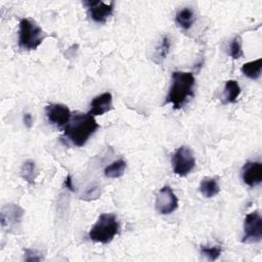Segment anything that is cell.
Masks as SVG:
<instances>
[{"label": "cell", "instance_id": "1", "mask_svg": "<svg viewBox=\"0 0 262 262\" xmlns=\"http://www.w3.org/2000/svg\"><path fill=\"white\" fill-rule=\"evenodd\" d=\"M99 128L100 125L92 115L75 112L64 127V136L73 146L81 148Z\"/></svg>", "mask_w": 262, "mask_h": 262}, {"label": "cell", "instance_id": "2", "mask_svg": "<svg viewBox=\"0 0 262 262\" xmlns=\"http://www.w3.org/2000/svg\"><path fill=\"white\" fill-rule=\"evenodd\" d=\"M171 82L165 104H171L175 110H179L194 97L195 77L193 73L177 71L172 74Z\"/></svg>", "mask_w": 262, "mask_h": 262}, {"label": "cell", "instance_id": "3", "mask_svg": "<svg viewBox=\"0 0 262 262\" xmlns=\"http://www.w3.org/2000/svg\"><path fill=\"white\" fill-rule=\"evenodd\" d=\"M119 231V222L115 214H102L91 227L88 236L91 241L101 244H109Z\"/></svg>", "mask_w": 262, "mask_h": 262}, {"label": "cell", "instance_id": "4", "mask_svg": "<svg viewBox=\"0 0 262 262\" xmlns=\"http://www.w3.org/2000/svg\"><path fill=\"white\" fill-rule=\"evenodd\" d=\"M45 38L41 27L31 19H22L19 30V47L23 51L37 50Z\"/></svg>", "mask_w": 262, "mask_h": 262}, {"label": "cell", "instance_id": "5", "mask_svg": "<svg viewBox=\"0 0 262 262\" xmlns=\"http://www.w3.org/2000/svg\"><path fill=\"white\" fill-rule=\"evenodd\" d=\"M172 165L175 174L181 177L189 174L196 166V159L192 150L187 147L178 148L173 154Z\"/></svg>", "mask_w": 262, "mask_h": 262}, {"label": "cell", "instance_id": "6", "mask_svg": "<svg viewBox=\"0 0 262 262\" xmlns=\"http://www.w3.org/2000/svg\"><path fill=\"white\" fill-rule=\"evenodd\" d=\"M262 239V218L256 211L249 213L244 221L243 243H258Z\"/></svg>", "mask_w": 262, "mask_h": 262}, {"label": "cell", "instance_id": "7", "mask_svg": "<svg viewBox=\"0 0 262 262\" xmlns=\"http://www.w3.org/2000/svg\"><path fill=\"white\" fill-rule=\"evenodd\" d=\"M155 206L156 210L162 215H169L177 209L178 199L170 186L166 185L160 189Z\"/></svg>", "mask_w": 262, "mask_h": 262}, {"label": "cell", "instance_id": "8", "mask_svg": "<svg viewBox=\"0 0 262 262\" xmlns=\"http://www.w3.org/2000/svg\"><path fill=\"white\" fill-rule=\"evenodd\" d=\"M83 5L88 10V15L98 24H105L114 12L115 4H105L103 2H84Z\"/></svg>", "mask_w": 262, "mask_h": 262}, {"label": "cell", "instance_id": "9", "mask_svg": "<svg viewBox=\"0 0 262 262\" xmlns=\"http://www.w3.org/2000/svg\"><path fill=\"white\" fill-rule=\"evenodd\" d=\"M24 209L17 204H9L2 211V225L12 231L17 229L24 216Z\"/></svg>", "mask_w": 262, "mask_h": 262}, {"label": "cell", "instance_id": "10", "mask_svg": "<svg viewBox=\"0 0 262 262\" xmlns=\"http://www.w3.org/2000/svg\"><path fill=\"white\" fill-rule=\"evenodd\" d=\"M45 114L47 120L59 127H65L72 117L70 109L62 104H51L46 106Z\"/></svg>", "mask_w": 262, "mask_h": 262}, {"label": "cell", "instance_id": "11", "mask_svg": "<svg viewBox=\"0 0 262 262\" xmlns=\"http://www.w3.org/2000/svg\"><path fill=\"white\" fill-rule=\"evenodd\" d=\"M243 181L250 187H254L262 181V164L260 162H247L242 169Z\"/></svg>", "mask_w": 262, "mask_h": 262}, {"label": "cell", "instance_id": "12", "mask_svg": "<svg viewBox=\"0 0 262 262\" xmlns=\"http://www.w3.org/2000/svg\"><path fill=\"white\" fill-rule=\"evenodd\" d=\"M112 102L113 97L110 92H105L99 97H96L90 104V110L88 113L93 117L102 116L112 109Z\"/></svg>", "mask_w": 262, "mask_h": 262}, {"label": "cell", "instance_id": "13", "mask_svg": "<svg viewBox=\"0 0 262 262\" xmlns=\"http://www.w3.org/2000/svg\"><path fill=\"white\" fill-rule=\"evenodd\" d=\"M261 69H262V59H258V60L244 64L241 71L246 77L252 80H257L261 76Z\"/></svg>", "mask_w": 262, "mask_h": 262}, {"label": "cell", "instance_id": "14", "mask_svg": "<svg viewBox=\"0 0 262 262\" xmlns=\"http://www.w3.org/2000/svg\"><path fill=\"white\" fill-rule=\"evenodd\" d=\"M200 190H201V194L205 198L210 199V198H213V197L217 196L220 188H219V185H218L217 180L215 178L206 177L201 182Z\"/></svg>", "mask_w": 262, "mask_h": 262}, {"label": "cell", "instance_id": "15", "mask_svg": "<svg viewBox=\"0 0 262 262\" xmlns=\"http://www.w3.org/2000/svg\"><path fill=\"white\" fill-rule=\"evenodd\" d=\"M175 21H176L177 25L180 28H182L183 30H185V31L189 30L192 28L193 24H194V21H195V16H194L193 11L188 8H185L183 10L179 11L176 14Z\"/></svg>", "mask_w": 262, "mask_h": 262}, {"label": "cell", "instance_id": "16", "mask_svg": "<svg viewBox=\"0 0 262 262\" xmlns=\"http://www.w3.org/2000/svg\"><path fill=\"white\" fill-rule=\"evenodd\" d=\"M241 94L240 84L235 80H228L224 86V100L225 103H235Z\"/></svg>", "mask_w": 262, "mask_h": 262}, {"label": "cell", "instance_id": "17", "mask_svg": "<svg viewBox=\"0 0 262 262\" xmlns=\"http://www.w3.org/2000/svg\"><path fill=\"white\" fill-rule=\"evenodd\" d=\"M126 169V162L123 159H120L111 165L107 166L104 170V173L109 178H119L124 174Z\"/></svg>", "mask_w": 262, "mask_h": 262}, {"label": "cell", "instance_id": "18", "mask_svg": "<svg viewBox=\"0 0 262 262\" xmlns=\"http://www.w3.org/2000/svg\"><path fill=\"white\" fill-rule=\"evenodd\" d=\"M21 175L24 180H26L29 183H33L36 178V165L34 161L28 160L26 161L21 170Z\"/></svg>", "mask_w": 262, "mask_h": 262}, {"label": "cell", "instance_id": "19", "mask_svg": "<svg viewBox=\"0 0 262 262\" xmlns=\"http://www.w3.org/2000/svg\"><path fill=\"white\" fill-rule=\"evenodd\" d=\"M170 46H171V42H170L169 37L164 36L157 49V54H156V56H157L156 62L157 63H160L166 59V57L170 51Z\"/></svg>", "mask_w": 262, "mask_h": 262}, {"label": "cell", "instance_id": "20", "mask_svg": "<svg viewBox=\"0 0 262 262\" xmlns=\"http://www.w3.org/2000/svg\"><path fill=\"white\" fill-rule=\"evenodd\" d=\"M229 56L234 59H241L243 57V49H242V38L241 36H235L231 42H230V46H229Z\"/></svg>", "mask_w": 262, "mask_h": 262}, {"label": "cell", "instance_id": "21", "mask_svg": "<svg viewBox=\"0 0 262 262\" xmlns=\"http://www.w3.org/2000/svg\"><path fill=\"white\" fill-rule=\"evenodd\" d=\"M221 252H222V249L219 246H213V247L202 246L201 247V253L211 261L216 260L220 256Z\"/></svg>", "mask_w": 262, "mask_h": 262}, {"label": "cell", "instance_id": "22", "mask_svg": "<svg viewBox=\"0 0 262 262\" xmlns=\"http://www.w3.org/2000/svg\"><path fill=\"white\" fill-rule=\"evenodd\" d=\"M100 197V192H99V187H92L89 190H87L83 196L82 199L86 200V201H90V200H94L98 199Z\"/></svg>", "mask_w": 262, "mask_h": 262}, {"label": "cell", "instance_id": "23", "mask_svg": "<svg viewBox=\"0 0 262 262\" xmlns=\"http://www.w3.org/2000/svg\"><path fill=\"white\" fill-rule=\"evenodd\" d=\"M25 253H26V257H25L26 261H40L41 260V256L35 251L26 250Z\"/></svg>", "mask_w": 262, "mask_h": 262}, {"label": "cell", "instance_id": "24", "mask_svg": "<svg viewBox=\"0 0 262 262\" xmlns=\"http://www.w3.org/2000/svg\"><path fill=\"white\" fill-rule=\"evenodd\" d=\"M23 120H24V124H25L28 128H31V127H32V125H33V118H32V116H31V114H29V113L24 114Z\"/></svg>", "mask_w": 262, "mask_h": 262}, {"label": "cell", "instance_id": "25", "mask_svg": "<svg viewBox=\"0 0 262 262\" xmlns=\"http://www.w3.org/2000/svg\"><path fill=\"white\" fill-rule=\"evenodd\" d=\"M65 185L67 188H69L71 192H74L75 190V187L73 186V183H72V177L71 175H68L65 179Z\"/></svg>", "mask_w": 262, "mask_h": 262}]
</instances>
